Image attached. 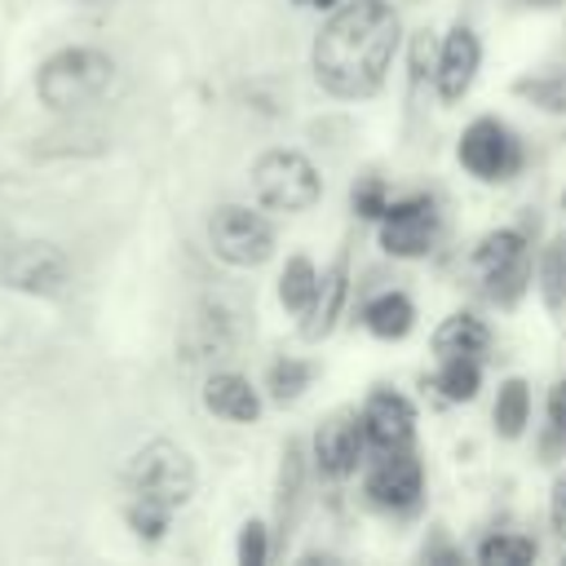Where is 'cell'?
Instances as JSON below:
<instances>
[{
  "label": "cell",
  "mask_w": 566,
  "mask_h": 566,
  "mask_svg": "<svg viewBox=\"0 0 566 566\" xmlns=\"http://www.w3.org/2000/svg\"><path fill=\"white\" fill-rule=\"evenodd\" d=\"M473 270L486 283V296L500 305H513L531 283V252L522 230H491L473 248Z\"/></svg>",
  "instance_id": "5b68a950"
},
{
  "label": "cell",
  "mask_w": 566,
  "mask_h": 566,
  "mask_svg": "<svg viewBox=\"0 0 566 566\" xmlns=\"http://www.w3.org/2000/svg\"><path fill=\"white\" fill-rule=\"evenodd\" d=\"M517 93L531 97L544 111H566V80L562 75H544V80H517Z\"/></svg>",
  "instance_id": "4316f807"
},
{
  "label": "cell",
  "mask_w": 566,
  "mask_h": 566,
  "mask_svg": "<svg viewBox=\"0 0 566 566\" xmlns=\"http://www.w3.org/2000/svg\"><path fill=\"white\" fill-rule=\"evenodd\" d=\"M548 522L557 535H566V469L553 478V495H548Z\"/></svg>",
  "instance_id": "4dcf8cb0"
},
{
  "label": "cell",
  "mask_w": 566,
  "mask_h": 566,
  "mask_svg": "<svg viewBox=\"0 0 566 566\" xmlns=\"http://www.w3.org/2000/svg\"><path fill=\"white\" fill-rule=\"evenodd\" d=\"M363 323L380 340H402L411 332V323H416V305L402 292H380V296H371L363 305Z\"/></svg>",
  "instance_id": "e0dca14e"
},
{
  "label": "cell",
  "mask_w": 566,
  "mask_h": 566,
  "mask_svg": "<svg viewBox=\"0 0 566 566\" xmlns=\"http://www.w3.org/2000/svg\"><path fill=\"white\" fill-rule=\"evenodd\" d=\"M385 208H389V190H385V181H380V177L358 181V190H354V212H358L363 221H380Z\"/></svg>",
  "instance_id": "83f0119b"
},
{
  "label": "cell",
  "mask_w": 566,
  "mask_h": 566,
  "mask_svg": "<svg viewBox=\"0 0 566 566\" xmlns=\"http://www.w3.org/2000/svg\"><path fill=\"white\" fill-rule=\"evenodd\" d=\"M398 13L385 0H345L314 40V80L332 97H371L398 53Z\"/></svg>",
  "instance_id": "6da1fadb"
},
{
  "label": "cell",
  "mask_w": 566,
  "mask_h": 566,
  "mask_svg": "<svg viewBox=\"0 0 566 566\" xmlns=\"http://www.w3.org/2000/svg\"><path fill=\"white\" fill-rule=\"evenodd\" d=\"M208 243H212V252H217L226 265L248 270V265L270 261V252H274V230H270V221H265L261 212H252V208H243V203H221V208L208 217Z\"/></svg>",
  "instance_id": "52a82bcc"
},
{
  "label": "cell",
  "mask_w": 566,
  "mask_h": 566,
  "mask_svg": "<svg viewBox=\"0 0 566 566\" xmlns=\"http://www.w3.org/2000/svg\"><path fill=\"white\" fill-rule=\"evenodd\" d=\"M433 385L442 389L447 402H469L482 385V358H442Z\"/></svg>",
  "instance_id": "ffe728a7"
},
{
  "label": "cell",
  "mask_w": 566,
  "mask_h": 566,
  "mask_svg": "<svg viewBox=\"0 0 566 566\" xmlns=\"http://www.w3.org/2000/svg\"><path fill=\"white\" fill-rule=\"evenodd\" d=\"M0 252H4V248H0Z\"/></svg>",
  "instance_id": "836d02e7"
},
{
  "label": "cell",
  "mask_w": 566,
  "mask_h": 566,
  "mask_svg": "<svg viewBox=\"0 0 566 566\" xmlns=\"http://www.w3.org/2000/svg\"><path fill=\"white\" fill-rule=\"evenodd\" d=\"M424 495V469L420 460L398 447V451H380V460L367 469V500L376 509H389V513H411Z\"/></svg>",
  "instance_id": "30bf717a"
},
{
  "label": "cell",
  "mask_w": 566,
  "mask_h": 566,
  "mask_svg": "<svg viewBox=\"0 0 566 566\" xmlns=\"http://www.w3.org/2000/svg\"><path fill=\"white\" fill-rule=\"evenodd\" d=\"M234 553H239L243 566H261V562L270 557V548H265V526H261V522H243V526H239V548H234Z\"/></svg>",
  "instance_id": "f1b7e54d"
},
{
  "label": "cell",
  "mask_w": 566,
  "mask_h": 566,
  "mask_svg": "<svg viewBox=\"0 0 566 566\" xmlns=\"http://www.w3.org/2000/svg\"><path fill=\"white\" fill-rule=\"evenodd\" d=\"M75 4H111V0H75Z\"/></svg>",
  "instance_id": "d6a6232c"
},
{
  "label": "cell",
  "mask_w": 566,
  "mask_h": 566,
  "mask_svg": "<svg viewBox=\"0 0 566 566\" xmlns=\"http://www.w3.org/2000/svg\"><path fill=\"white\" fill-rule=\"evenodd\" d=\"M318 270L310 265V256H292L287 265H283V279H279V301L292 310V314H305L310 305H314V296H318Z\"/></svg>",
  "instance_id": "d6986e66"
},
{
  "label": "cell",
  "mask_w": 566,
  "mask_h": 566,
  "mask_svg": "<svg viewBox=\"0 0 566 566\" xmlns=\"http://www.w3.org/2000/svg\"><path fill=\"white\" fill-rule=\"evenodd\" d=\"M296 4H310V9H332V4H340V0H296Z\"/></svg>",
  "instance_id": "1f68e13d"
},
{
  "label": "cell",
  "mask_w": 566,
  "mask_h": 566,
  "mask_svg": "<svg viewBox=\"0 0 566 566\" xmlns=\"http://www.w3.org/2000/svg\"><path fill=\"white\" fill-rule=\"evenodd\" d=\"M433 71H438V53H433L429 31H420V35L411 40V75L420 80V75H433Z\"/></svg>",
  "instance_id": "f546056e"
},
{
  "label": "cell",
  "mask_w": 566,
  "mask_h": 566,
  "mask_svg": "<svg viewBox=\"0 0 566 566\" xmlns=\"http://www.w3.org/2000/svg\"><path fill=\"white\" fill-rule=\"evenodd\" d=\"M0 279H4V287L27 292V296H62L71 283V261L57 243L27 239V243H9L0 252Z\"/></svg>",
  "instance_id": "8992f818"
},
{
  "label": "cell",
  "mask_w": 566,
  "mask_h": 566,
  "mask_svg": "<svg viewBox=\"0 0 566 566\" xmlns=\"http://www.w3.org/2000/svg\"><path fill=\"white\" fill-rule=\"evenodd\" d=\"M345 292H349V283H345V261H336L323 279H318V296H314V305L301 314L305 323H301V332L314 340V336H327L332 327H336V318H340V305H345Z\"/></svg>",
  "instance_id": "2e32d148"
},
{
  "label": "cell",
  "mask_w": 566,
  "mask_h": 566,
  "mask_svg": "<svg viewBox=\"0 0 566 566\" xmlns=\"http://www.w3.org/2000/svg\"><path fill=\"white\" fill-rule=\"evenodd\" d=\"M460 164H464L478 181H509V177L522 168V146H517V137H513L500 119L482 115V119H473V124L464 128V137H460Z\"/></svg>",
  "instance_id": "ba28073f"
},
{
  "label": "cell",
  "mask_w": 566,
  "mask_h": 566,
  "mask_svg": "<svg viewBox=\"0 0 566 566\" xmlns=\"http://www.w3.org/2000/svg\"><path fill=\"white\" fill-rule=\"evenodd\" d=\"M486 345H491V332H486V323L473 318V314H451V318H442L438 332H433V354H438V363H442V358H482Z\"/></svg>",
  "instance_id": "9a60e30c"
},
{
  "label": "cell",
  "mask_w": 566,
  "mask_h": 566,
  "mask_svg": "<svg viewBox=\"0 0 566 566\" xmlns=\"http://www.w3.org/2000/svg\"><path fill=\"white\" fill-rule=\"evenodd\" d=\"M438 203L429 195H411V199H389V208L380 212V248L389 256H424L438 239Z\"/></svg>",
  "instance_id": "9c48e42d"
},
{
  "label": "cell",
  "mask_w": 566,
  "mask_h": 566,
  "mask_svg": "<svg viewBox=\"0 0 566 566\" xmlns=\"http://www.w3.org/2000/svg\"><path fill=\"white\" fill-rule=\"evenodd\" d=\"M252 190L270 212H305L318 203L323 177L301 150H265L252 164Z\"/></svg>",
  "instance_id": "277c9868"
},
{
  "label": "cell",
  "mask_w": 566,
  "mask_h": 566,
  "mask_svg": "<svg viewBox=\"0 0 566 566\" xmlns=\"http://www.w3.org/2000/svg\"><path fill=\"white\" fill-rule=\"evenodd\" d=\"M168 522H172V509L150 504V500H133V495H128V526H133L142 539H164Z\"/></svg>",
  "instance_id": "484cf974"
},
{
  "label": "cell",
  "mask_w": 566,
  "mask_h": 566,
  "mask_svg": "<svg viewBox=\"0 0 566 566\" xmlns=\"http://www.w3.org/2000/svg\"><path fill=\"white\" fill-rule=\"evenodd\" d=\"M310 380H314V363H301V358H279L265 371V389L274 402H296L310 389Z\"/></svg>",
  "instance_id": "44dd1931"
},
{
  "label": "cell",
  "mask_w": 566,
  "mask_h": 566,
  "mask_svg": "<svg viewBox=\"0 0 566 566\" xmlns=\"http://www.w3.org/2000/svg\"><path fill=\"white\" fill-rule=\"evenodd\" d=\"M301 469H305L301 442H287L283 464H279V531H283V526L292 522V513H296V500H301Z\"/></svg>",
  "instance_id": "603a6c76"
},
{
  "label": "cell",
  "mask_w": 566,
  "mask_h": 566,
  "mask_svg": "<svg viewBox=\"0 0 566 566\" xmlns=\"http://www.w3.org/2000/svg\"><path fill=\"white\" fill-rule=\"evenodd\" d=\"M535 539L531 535H513V531H504V535H491V539H482L478 544V562L482 566H526V562H535Z\"/></svg>",
  "instance_id": "7402d4cb"
},
{
  "label": "cell",
  "mask_w": 566,
  "mask_h": 566,
  "mask_svg": "<svg viewBox=\"0 0 566 566\" xmlns=\"http://www.w3.org/2000/svg\"><path fill=\"white\" fill-rule=\"evenodd\" d=\"M526 420H531V389L522 376H509L495 394V429L500 438H522Z\"/></svg>",
  "instance_id": "ac0fdd59"
},
{
  "label": "cell",
  "mask_w": 566,
  "mask_h": 566,
  "mask_svg": "<svg viewBox=\"0 0 566 566\" xmlns=\"http://www.w3.org/2000/svg\"><path fill=\"white\" fill-rule=\"evenodd\" d=\"M203 407H208L212 416H221V420H234V424H252V420L261 416V398H256V389L248 385V376H239V371H217V376H208V385H203Z\"/></svg>",
  "instance_id": "5bb4252c"
},
{
  "label": "cell",
  "mask_w": 566,
  "mask_h": 566,
  "mask_svg": "<svg viewBox=\"0 0 566 566\" xmlns=\"http://www.w3.org/2000/svg\"><path fill=\"white\" fill-rule=\"evenodd\" d=\"M539 455L544 460L566 455V380H557L553 394H548V420H544V433H539Z\"/></svg>",
  "instance_id": "d4e9b609"
},
{
  "label": "cell",
  "mask_w": 566,
  "mask_h": 566,
  "mask_svg": "<svg viewBox=\"0 0 566 566\" xmlns=\"http://www.w3.org/2000/svg\"><path fill=\"white\" fill-rule=\"evenodd\" d=\"M111 80H115V62L102 49L71 44L40 62L35 93L49 111H80V106H93L111 88Z\"/></svg>",
  "instance_id": "7a4b0ae2"
},
{
  "label": "cell",
  "mask_w": 566,
  "mask_h": 566,
  "mask_svg": "<svg viewBox=\"0 0 566 566\" xmlns=\"http://www.w3.org/2000/svg\"><path fill=\"white\" fill-rule=\"evenodd\" d=\"M124 482H128L133 500H150V504H164V509L177 513L195 495V464H190V455L177 442L159 438V442H146L128 460Z\"/></svg>",
  "instance_id": "3957f363"
},
{
  "label": "cell",
  "mask_w": 566,
  "mask_h": 566,
  "mask_svg": "<svg viewBox=\"0 0 566 566\" xmlns=\"http://www.w3.org/2000/svg\"><path fill=\"white\" fill-rule=\"evenodd\" d=\"M363 429H367V442H371L376 451H398V447H407L411 433H416V411H411V402H407L402 394L376 389V394L367 398V407H363Z\"/></svg>",
  "instance_id": "7c38bea8"
},
{
  "label": "cell",
  "mask_w": 566,
  "mask_h": 566,
  "mask_svg": "<svg viewBox=\"0 0 566 566\" xmlns=\"http://www.w3.org/2000/svg\"><path fill=\"white\" fill-rule=\"evenodd\" d=\"M363 447H367L363 416L340 411V416H332V420L318 429V438H314V464H318V473H327V478H349V473L358 469V460H363Z\"/></svg>",
  "instance_id": "8fae6325"
},
{
  "label": "cell",
  "mask_w": 566,
  "mask_h": 566,
  "mask_svg": "<svg viewBox=\"0 0 566 566\" xmlns=\"http://www.w3.org/2000/svg\"><path fill=\"white\" fill-rule=\"evenodd\" d=\"M478 62H482L478 35H473L469 27H451V35H447L442 49H438V71H433L438 97H442V102H460V97L469 93L473 75H478Z\"/></svg>",
  "instance_id": "4fadbf2b"
},
{
  "label": "cell",
  "mask_w": 566,
  "mask_h": 566,
  "mask_svg": "<svg viewBox=\"0 0 566 566\" xmlns=\"http://www.w3.org/2000/svg\"><path fill=\"white\" fill-rule=\"evenodd\" d=\"M539 292H544V305L553 314L566 310V243H548L544 261H539Z\"/></svg>",
  "instance_id": "cb8c5ba5"
}]
</instances>
